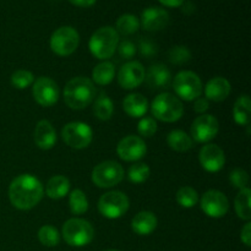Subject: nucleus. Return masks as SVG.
I'll use <instances>...</instances> for the list:
<instances>
[{"label": "nucleus", "instance_id": "obj_9", "mask_svg": "<svg viewBox=\"0 0 251 251\" xmlns=\"http://www.w3.org/2000/svg\"><path fill=\"white\" fill-rule=\"evenodd\" d=\"M173 88L184 100H195L202 93V81L193 71H180L173 80Z\"/></svg>", "mask_w": 251, "mask_h": 251}, {"label": "nucleus", "instance_id": "obj_26", "mask_svg": "<svg viewBox=\"0 0 251 251\" xmlns=\"http://www.w3.org/2000/svg\"><path fill=\"white\" fill-rule=\"evenodd\" d=\"M115 75V68L114 64L110 61H103V63L98 64L92 71V78L97 85L104 86L108 85L113 81Z\"/></svg>", "mask_w": 251, "mask_h": 251}, {"label": "nucleus", "instance_id": "obj_44", "mask_svg": "<svg viewBox=\"0 0 251 251\" xmlns=\"http://www.w3.org/2000/svg\"><path fill=\"white\" fill-rule=\"evenodd\" d=\"M191 6H194L193 5V2L191 1H188V2H183V11L185 12V14H188V15H190V14H193V11H191Z\"/></svg>", "mask_w": 251, "mask_h": 251}, {"label": "nucleus", "instance_id": "obj_21", "mask_svg": "<svg viewBox=\"0 0 251 251\" xmlns=\"http://www.w3.org/2000/svg\"><path fill=\"white\" fill-rule=\"evenodd\" d=\"M157 223H158V221H157L154 213L149 212V211H142L132 218L131 228L136 234L149 235L156 229Z\"/></svg>", "mask_w": 251, "mask_h": 251}, {"label": "nucleus", "instance_id": "obj_43", "mask_svg": "<svg viewBox=\"0 0 251 251\" xmlns=\"http://www.w3.org/2000/svg\"><path fill=\"white\" fill-rule=\"evenodd\" d=\"M159 2H162L163 5L169 7H178L181 6L184 2V0H158Z\"/></svg>", "mask_w": 251, "mask_h": 251}, {"label": "nucleus", "instance_id": "obj_13", "mask_svg": "<svg viewBox=\"0 0 251 251\" xmlns=\"http://www.w3.org/2000/svg\"><path fill=\"white\" fill-rule=\"evenodd\" d=\"M218 131H220L218 120L210 114H202L201 117H198L191 125V136L200 144L215 139Z\"/></svg>", "mask_w": 251, "mask_h": 251}, {"label": "nucleus", "instance_id": "obj_2", "mask_svg": "<svg viewBox=\"0 0 251 251\" xmlns=\"http://www.w3.org/2000/svg\"><path fill=\"white\" fill-rule=\"evenodd\" d=\"M95 95L93 82L83 76L71 78L64 88V100L71 109L80 110L88 107L95 100Z\"/></svg>", "mask_w": 251, "mask_h": 251}, {"label": "nucleus", "instance_id": "obj_19", "mask_svg": "<svg viewBox=\"0 0 251 251\" xmlns=\"http://www.w3.org/2000/svg\"><path fill=\"white\" fill-rule=\"evenodd\" d=\"M230 90V83L227 78L225 77H213L207 82L205 86V96L206 100H213V102H222V100H227L229 96Z\"/></svg>", "mask_w": 251, "mask_h": 251}, {"label": "nucleus", "instance_id": "obj_7", "mask_svg": "<svg viewBox=\"0 0 251 251\" xmlns=\"http://www.w3.org/2000/svg\"><path fill=\"white\" fill-rule=\"evenodd\" d=\"M124 179V169L118 162L104 161L92 171V181L98 188L108 189L118 185Z\"/></svg>", "mask_w": 251, "mask_h": 251}, {"label": "nucleus", "instance_id": "obj_24", "mask_svg": "<svg viewBox=\"0 0 251 251\" xmlns=\"http://www.w3.org/2000/svg\"><path fill=\"white\" fill-rule=\"evenodd\" d=\"M250 113H251V100L249 96L244 95L240 96L234 103L233 108V118L238 125H248L250 122Z\"/></svg>", "mask_w": 251, "mask_h": 251}, {"label": "nucleus", "instance_id": "obj_23", "mask_svg": "<svg viewBox=\"0 0 251 251\" xmlns=\"http://www.w3.org/2000/svg\"><path fill=\"white\" fill-rule=\"evenodd\" d=\"M70 190V181L63 176H54L48 180L46 186L47 196L53 200H59L68 195Z\"/></svg>", "mask_w": 251, "mask_h": 251}, {"label": "nucleus", "instance_id": "obj_8", "mask_svg": "<svg viewBox=\"0 0 251 251\" xmlns=\"http://www.w3.org/2000/svg\"><path fill=\"white\" fill-rule=\"evenodd\" d=\"M129 199L122 191H109L100 196L98 201V211L108 220H117L129 210Z\"/></svg>", "mask_w": 251, "mask_h": 251}, {"label": "nucleus", "instance_id": "obj_38", "mask_svg": "<svg viewBox=\"0 0 251 251\" xmlns=\"http://www.w3.org/2000/svg\"><path fill=\"white\" fill-rule=\"evenodd\" d=\"M229 180L234 188H238L242 190V189L247 188L248 183H249V176H248V173L244 169L237 168L233 172H230Z\"/></svg>", "mask_w": 251, "mask_h": 251}, {"label": "nucleus", "instance_id": "obj_20", "mask_svg": "<svg viewBox=\"0 0 251 251\" xmlns=\"http://www.w3.org/2000/svg\"><path fill=\"white\" fill-rule=\"evenodd\" d=\"M34 142L41 150L53 149L56 142V132L48 120H41L34 129Z\"/></svg>", "mask_w": 251, "mask_h": 251}, {"label": "nucleus", "instance_id": "obj_1", "mask_svg": "<svg viewBox=\"0 0 251 251\" xmlns=\"http://www.w3.org/2000/svg\"><path fill=\"white\" fill-rule=\"evenodd\" d=\"M44 189L41 181L31 174H21L9 186L10 202L17 210L27 211L41 202Z\"/></svg>", "mask_w": 251, "mask_h": 251}, {"label": "nucleus", "instance_id": "obj_22", "mask_svg": "<svg viewBox=\"0 0 251 251\" xmlns=\"http://www.w3.org/2000/svg\"><path fill=\"white\" fill-rule=\"evenodd\" d=\"M123 109L131 118H140L149 109V102L140 93H131L125 97L123 102Z\"/></svg>", "mask_w": 251, "mask_h": 251}, {"label": "nucleus", "instance_id": "obj_42", "mask_svg": "<svg viewBox=\"0 0 251 251\" xmlns=\"http://www.w3.org/2000/svg\"><path fill=\"white\" fill-rule=\"evenodd\" d=\"M71 4L76 5V6L80 7H90L92 6L93 4L96 2V0H69Z\"/></svg>", "mask_w": 251, "mask_h": 251}, {"label": "nucleus", "instance_id": "obj_40", "mask_svg": "<svg viewBox=\"0 0 251 251\" xmlns=\"http://www.w3.org/2000/svg\"><path fill=\"white\" fill-rule=\"evenodd\" d=\"M210 107V103H208V100L202 97H199L195 100V104H194V108H195V112L199 113V114H203L206 110Z\"/></svg>", "mask_w": 251, "mask_h": 251}, {"label": "nucleus", "instance_id": "obj_32", "mask_svg": "<svg viewBox=\"0 0 251 251\" xmlns=\"http://www.w3.org/2000/svg\"><path fill=\"white\" fill-rule=\"evenodd\" d=\"M38 239L44 247L53 248L56 247L59 244V242H60V234L51 226H43L38 230Z\"/></svg>", "mask_w": 251, "mask_h": 251}, {"label": "nucleus", "instance_id": "obj_39", "mask_svg": "<svg viewBox=\"0 0 251 251\" xmlns=\"http://www.w3.org/2000/svg\"><path fill=\"white\" fill-rule=\"evenodd\" d=\"M118 51H119V55L120 58L123 59H131L134 58L135 54H136L137 48H136V44L132 43L131 41H127V39H124V41L120 42L118 44Z\"/></svg>", "mask_w": 251, "mask_h": 251}, {"label": "nucleus", "instance_id": "obj_14", "mask_svg": "<svg viewBox=\"0 0 251 251\" xmlns=\"http://www.w3.org/2000/svg\"><path fill=\"white\" fill-rule=\"evenodd\" d=\"M118 156L126 162H135L141 159L146 154L147 147L144 140L139 136L129 135L124 137L118 144L117 147Z\"/></svg>", "mask_w": 251, "mask_h": 251}, {"label": "nucleus", "instance_id": "obj_34", "mask_svg": "<svg viewBox=\"0 0 251 251\" xmlns=\"http://www.w3.org/2000/svg\"><path fill=\"white\" fill-rule=\"evenodd\" d=\"M34 82V76L28 70H17L11 75V85L15 88L24 90Z\"/></svg>", "mask_w": 251, "mask_h": 251}, {"label": "nucleus", "instance_id": "obj_35", "mask_svg": "<svg viewBox=\"0 0 251 251\" xmlns=\"http://www.w3.org/2000/svg\"><path fill=\"white\" fill-rule=\"evenodd\" d=\"M168 58L172 64L183 65L191 59V53L185 46H176L168 51Z\"/></svg>", "mask_w": 251, "mask_h": 251}, {"label": "nucleus", "instance_id": "obj_37", "mask_svg": "<svg viewBox=\"0 0 251 251\" xmlns=\"http://www.w3.org/2000/svg\"><path fill=\"white\" fill-rule=\"evenodd\" d=\"M137 131L141 136L144 137H151L156 134L157 131V123L153 118L147 117L140 120L139 125H137Z\"/></svg>", "mask_w": 251, "mask_h": 251}, {"label": "nucleus", "instance_id": "obj_30", "mask_svg": "<svg viewBox=\"0 0 251 251\" xmlns=\"http://www.w3.org/2000/svg\"><path fill=\"white\" fill-rule=\"evenodd\" d=\"M69 205H70V210L74 215H82L88 210V200L83 191L80 189H75L71 191Z\"/></svg>", "mask_w": 251, "mask_h": 251}, {"label": "nucleus", "instance_id": "obj_17", "mask_svg": "<svg viewBox=\"0 0 251 251\" xmlns=\"http://www.w3.org/2000/svg\"><path fill=\"white\" fill-rule=\"evenodd\" d=\"M169 22V14L162 7H147L141 14V25L146 31L163 29Z\"/></svg>", "mask_w": 251, "mask_h": 251}, {"label": "nucleus", "instance_id": "obj_4", "mask_svg": "<svg viewBox=\"0 0 251 251\" xmlns=\"http://www.w3.org/2000/svg\"><path fill=\"white\" fill-rule=\"evenodd\" d=\"M151 110L156 119L164 123H174L183 117L184 107L178 97L166 92L154 98Z\"/></svg>", "mask_w": 251, "mask_h": 251}, {"label": "nucleus", "instance_id": "obj_27", "mask_svg": "<svg viewBox=\"0 0 251 251\" xmlns=\"http://www.w3.org/2000/svg\"><path fill=\"white\" fill-rule=\"evenodd\" d=\"M251 191L249 188H244L239 191L234 201L235 212H237L238 217L242 218L244 221H249L251 218Z\"/></svg>", "mask_w": 251, "mask_h": 251}, {"label": "nucleus", "instance_id": "obj_10", "mask_svg": "<svg viewBox=\"0 0 251 251\" xmlns=\"http://www.w3.org/2000/svg\"><path fill=\"white\" fill-rule=\"evenodd\" d=\"M63 141L69 147L82 150L90 146L93 139V131L90 125L81 122H73L66 124L61 130Z\"/></svg>", "mask_w": 251, "mask_h": 251}, {"label": "nucleus", "instance_id": "obj_18", "mask_svg": "<svg viewBox=\"0 0 251 251\" xmlns=\"http://www.w3.org/2000/svg\"><path fill=\"white\" fill-rule=\"evenodd\" d=\"M145 80L152 90H164L172 82L171 71L163 64H153L145 74Z\"/></svg>", "mask_w": 251, "mask_h": 251}, {"label": "nucleus", "instance_id": "obj_25", "mask_svg": "<svg viewBox=\"0 0 251 251\" xmlns=\"http://www.w3.org/2000/svg\"><path fill=\"white\" fill-rule=\"evenodd\" d=\"M168 146L176 152H185L193 147V140L186 132L181 130H174L168 134L167 137Z\"/></svg>", "mask_w": 251, "mask_h": 251}, {"label": "nucleus", "instance_id": "obj_15", "mask_svg": "<svg viewBox=\"0 0 251 251\" xmlns=\"http://www.w3.org/2000/svg\"><path fill=\"white\" fill-rule=\"evenodd\" d=\"M145 74L146 71L139 61H129L120 69L118 82L125 90H134L144 82Z\"/></svg>", "mask_w": 251, "mask_h": 251}, {"label": "nucleus", "instance_id": "obj_6", "mask_svg": "<svg viewBox=\"0 0 251 251\" xmlns=\"http://www.w3.org/2000/svg\"><path fill=\"white\" fill-rule=\"evenodd\" d=\"M80 43L78 32L71 26H63L53 32L50 37V48L59 56L71 55Z\"/></svg>", "mask_w": 251, "mask_h": 251}, {"label": "nucleus", "instance_id": "obj_5", "mask_svg": "<svg viewBox=\"0 0 251 251\" xmlns=\"http://www.w3.org/2000/svg\"><path fill=\"white\" fill-rule=\"evenodd\" d=\"M61 234L70 247L81 248L92 242L95 229L88 221L82 218H71L64 223Z\"/></svg>", "mask_w": 251, "mask_h": 251}, {"label": "nucleus", "instance_id": "obj_28", "mask_svg": "<svg viewBox=\"0 0 251 251\" xmlns=\"http://www.w3.org/2000/svg\"><path fill=\"white\" fill-rule=\"evenodd\" d=\"M95 115L100 120H109L112 118L113 112H114V105H113L112 100L104 93H100V97H97L93 107Z\"/></svg>", "mask_w": 251, "mask_h": 251}, {"label": "nucleus", "instance_id": "obj_16", "mask_svg": "<svg viewBox=\"0 0 251 251\" xmlns=\"http://www.w3.org/2000/svg\"><path fill=\"white\" fill-rule=\"evenodd\" d=\"M199 161L205 171L210 172V173H216L225 167V152L217 145L208 144L200 150Z\"/></svg>", "mask_w": 251, "mask_h": 251}, {"label": "nucleus", "instance_id": "obj_36", "mask_svg": "<svg viewBox=\"0 0 251 251\" xmlns=\"http://www.w3.org/2000/svg\"><path fill=\"white\" fill-rule=\"evenodd\" d=\"M136 48L139 49L140 55L146 59L153 58L158 53V46L156 44V42L149 38H140Z\"/></svg>", "mask_w": 251, "mask_h": 251}, {"label": "nucleus", "instance_id": "obj_11", "mask_svg": "<svg viewBox=\"0 0 251 251\" xmlns=\"http://www.w3.org/2000/svg\"><path fill=\"white\" fill-rule=\"evenodd\" d=\"M32 95L34 100L42 107H51L59 100V87L50 77L42 76L33 82Z\"/></svg>", "mask_w": 251, "mask_h": 251}, {"label": "nucleus", "instance_id": "obj_45", "mask_svg": "<svg viewBox=\"0 0 251 251\" xmlns=\"http://www.w3.org/2000/svg\"><path fill=\"white\" fill-rule=\"evenodd\" d=\"M105 251H119V250H105Z\"/></svg>", "mask_w": 251, "mask_h": 251}, {"label": "nucleus", "instance_id": "obj_12", "mask_svg": "<svg viewBox=\"0 0 251 251\" xmlns=\"http://www.w3.org/2000/svg\"><path fill=\"white\" fill-rule=\"evenodd\" d=\"M201 210L208 217L221 218L227 215L229 210V201L221 191L208 190L201 199Z\"/></svg>", "mask_w": 251, "mask_h": 251}, {"label": "nucleus", "instance_id": "obj_33", "mask_svg": "<svg viewBox=\"0 0 251 251\" xmlns=\"http://www.w3.org/2000/svg\"><path fill=\"white\" fill-rule=\"evenodd\" d=\"M150 176V167L146 163H136L130 167L127 178L131 183L141 184L149 179Z\"/></svg>", "mask_w": 251, "mask_h": 251}, {"label": "nucleus", "instance_id": "obj_41", "mask_svg": "<svg viewBox=\"0 0 251 251\" xmlns=\"http://www.w3.org/2000/svg\"><path fill=\"white\" fill-rule=\"evenodd\" d=\"M240 238H242V242L244 243L247 247H250L251 245V223L248 222L247 225L244 226V228L242 229V233H240Z\"/></svg>", "mask_w": 251, "mask_h": 251}, {"label": "nucleus", "instance_id": "obj_31", "mask_svg": "<svg viewBox=\"0 0 251 251\" xmlns=\"http://www.w3.org/2000/svg\"><path fill=\"white\" fill-rule=\"evenodd\" d=\"M176 201L184 208H191L199 202V194L190 186H183L176 193Z\"/></svg>", "mask_w": 251, "mask_h": 251}, {"label": "nucleus", "instance_id": "obj_3", "mask_svg": "<svg viewBox=\"0 0 251 251\" xmlns=\"http://www.w3.org/2000/svg\"><path fill=\"white\" fill-rule=\"evenodd\" d=\"M118 44H119V34L110 26L98 28L88 42L92 55L100 60L112 58L117 50Z\"/></svg>", "mask_w": 251, "mask_h": 251}, {"label": "nucleus", "instance_id": "obj_29", "mask_svg": "<svg viewBox=\"0 0 251 251\" xmlns=\"http://www.w3.org/2000/svg\"><path fill=\"white\" fill-rule=\"evenodd\" d=\"M140 28V21L135 15L131 14H124L118 19L117 21V29L118 34H123V36H130L134 34L137 29Z\"/></svg>", "mask_w": 251, "mask_h": 251}]
</instances>
